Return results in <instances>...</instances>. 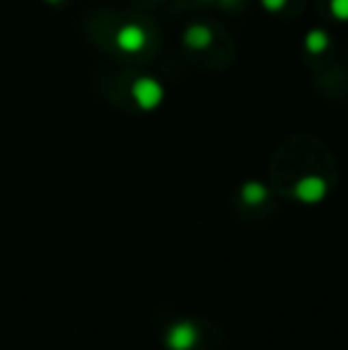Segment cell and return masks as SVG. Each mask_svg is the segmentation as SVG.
I'll return each mask as SVG.
<instances>
[{"instance_id": "cell-1", "label": "cell", "mask_w": 348, "mask_h": 350, "mask_svg": "<svg viewBox=\"0 0 348 350\" xmlns=\"http://www.w3.org/2000/svg\"><path fill=\"white\" fill-rule=\"evenodd\" d=\"M131 98H134L139 110L150 112V110H155V107H160V103L165 100V88L158 79L139 77L131 83Z\"/></svg>"}, {"instance_id": "cell-2", "label": "cell", "mask_w": 348, "mask_h": 350, "mask_svg": "<svg viewBox=\"0 0 348 350\" xmlns=\"http://www.w3.org/2000/svg\"><path fill=\"white\" fill-rule=\"evenodd\" d=\"M293 196H296L301 203L306 205H315L320 200H325L327 196V181L317 174H308V176H301L293 186Z\"/></svg>"}, {"instance_id": "cell-3", "label": "cell", "mask_w": 348, "mask_h": 350, "mask_svg": "<svg viewBox=\"0 0 348 350\" xmlns=\"http://www.w3.org/2000/svg\"><path fill=\"white\" fill-rule=\"evenodd\" d=\"M198 343V329L191 322H174L165 334V346L170 350H193Z\"/></svg>"}, {"instance_id": "cell-4", "label": "cell", "mask_w": 348, "mask_h": 350, "mask_svg": "<svg viewBox=\"0 0 348 350\" xmlns=\"http://www.w3.org/2000/svg\"><path fill=\"white\" fill-rule=\"evenodd\" d=\"M146 41H148V33H146V29L139 27V24H124L115 36L117 48L124 53H131V55L144 51Z\"/></svg>"}, {"instance_id": "cell-5", "label": "cell", "mask_w": 348, "mask_h": 350, "mask_svg": "<svg viewBox=\"0 0 348 350\" xmlns=\"http://www.w3.org/2000/svg\"><path fill=\"white\" fill-rule=\"evenodd\" d=\"M181 38H184V46L191 48V51H205V48L213 46V31L205 24H191V27H186Z\"/></svg>"}, {"instance_id": "cell-6", "label": "cell", "mask_w": 348, "mask_h": 350, "mask_svg": "<svg viewBox=\"0 0 348 350\" xmlns=\"http://www.w3.org/2000/svg\"><path fill=\"white\" fill-rule=\"evenodd\" d=\"M267 186L263 184V181H246V184L241 186V200L246 205H251V208H258V205H263L265 200H267Z\"/></svg>"}, {"instance_id": "cell-7", "label": "cell", "mask_w": 348, "mask_h": 350, "mask_svg": "<svg viewBox=\"0 0 348 350\" xmlns=\"http://www.w3.org/2000/svg\"><path fill=\"white\" fill-rule=\"evenodd\" d=\"M303 46H306V51L310 53V55H320V53H325L327 46H330V36H327L322 29H312V31L306 33Z\"/></svg>"}, {"instance_id": "cell-8", "label": "cell", "mask_w": 348, "mask_h": 350, "mask_svg": "<svg viewBox=\"0 0 348 350\" xmlns=\"http://www.w3.org/2000/svg\"><path fill=\"white\" fill-rule=\"evenodd\" d=\"M330 12L339 22H348V0H330Z\"/></svg>"}, {"instance_id": "cell-9", "label": "cell", "mask_w": 348, "mask_h": 350, "mask_svg": "<svg viewBox=\"0 0 348 350\" xmlns=\"http://www.w3.org/2000/svg\"><path fill=\"white\" fill-rule=\"evenodd\" d=\"M263 8L267 10V12H282L284 8H286L289 0H260Z\"/></svg>"}]
</instances>
